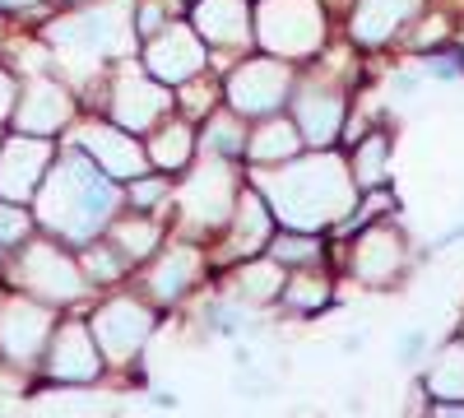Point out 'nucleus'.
I'll use <instances>...</instances> for the list:
<instances>
[{
    "label": "nucleus",
    "mask_w": 464,
    "mask_h": 418,
    "mask_svg": "<svg viewBox=\"0 0 464 418\" xmlns=\"http://www.w3.org/2000/svg\"><path fill=\"white\" fill-rule=\"evenodd\" d=\"M33 200H37V223L61 233L74 247H84L107 228L121 196H116L111 177L98 172L84 154H65L56 168H47Z\"/></svg>",
    "instance_id": "1"
},
{
    "label": "nucleus",
    "mask_w": 464,
    "mask_h": 418,
    "mask_svg": "<svg viewBox=\"0 0 464 418\" xmlns=\"http://www.w3.org/2000/svg\"><path fill=\"white\" fill-rule=\"evenodd\" d=\"M265 205L279 223L297 228V233H316V228L343 219L353 209V172H348L334 154L306 159V163H279V172H260Z\"/></svg>",
    "instance_id": "2"
},
{
    "label": "nucleus",
    "mask_w": 464,
    "mask_h": 418,
    "mask_svg": "<svg viewBox=\"0 0 464 418\" xmlns=\"http://www.w3.org/2000/svg\"><path fill=\"white\" fill-rule=\"evenodd\" d=\"M256 43L279 61L316 56L321 43H325L321 0H265L260 15H256Z\"/></svg>",
    "instance_id": "3"
},
{
    "label": "nucleus",
    "mask_w": 464,
    "mask_h": 418,
    "mask_svg": "<svg viewBox=\"0 0 464 418\" xmlns=\"http://www.w3.org/2000/svg\"><path fill=\"white\" fill-rule=\"evenodd\" d=\"M130 0H102V5H89L74 19L56 24L52 37L65 52H89V56H121L135 43V19L126 15Z\"/></svg>",
    "instance_id": "4"
},
{
    "label": "nucleus",
    "mask_w": 464,
    "mask_h": 418,
    "mask_svg": "<svg viewBox=\"0 0 464 418\" xmlns=\"http://www.w3.org/2000/svg\"><path fill=\"white\" fill-rule=\"evenodd\" d=\"M14 284L37 293L43 302H74L84 293V275L65 251H56V242H24L19 260H14Z\"/></svg>",
    "instance_id": "5"
},
{
    "label": "nucleus",
    "mask_w": 464,
    "mask_h": 418,
    "mask_svg": "<svg viewBox=\"0 0 464 418\" xmlns=\"http://www.w3.org/2000/svg\"><path fill=\"white\" fill-rule=\"evenodd\" d=\"M293 89V74L279 56H251L227 74V102L237 117H269Z\"/></svg>",
    "instance_id": "6"
},
{
    "label": "nucleus",
    "mask_w": 464,
    "mask_h": 418,
    "mask_svg": "<svg viewBox=\"0 0 464 418\" xmlns=\"http://www.w3.org/2000/svg\"><path fill=\"white\" fill-rule=\"evenodd\" d=\"M232 205H237V172L227 159L205 154V163L181 186V214L196 228H214L232 214Z\"/></svg>",
    "instance_id": "7"
},
{
    "label": "nucleus",
    "mask_w": 464,
    "mask_h": 418,
    "mask_svg": "<svg viewBox=\"0 0 464 418\" xmlns=\"http://www.w3.org/2000/svg\"><path fill=\"white\" fill-rule=\"evenodd\" d=\"M52 168V144L43 135H10V140H0V200H33L37 196V186H43Z\"/></svg>",
    "instance_id": "8"
},
{
    "label": "nucleus",
    "mask_w": 464,
    "mask_h": 418,
    "mask_svg": "<svg viewBox=\"0 0 464 418\" xmlns=\"http://www.w3.org/2000/svg\"><path fill=\"white\" fill-rule=\"evenodd\" d=\"M144 65L159 84H186L196 80V74L205 70V43L196 28L186 24H168L149 37V52H144Z\"/></svg>",
    "instance_id": "9"
},
{
    "label": "nucleus",
    "mask_w": 464,
    "mask_h": 418,
    "mask_svg": "<svg viewBox=\"0 0 464 418\" xmlns=\"http://www.w3.org/2000/svg\"><path fill=\"white\" fill-rule=\"evenodd\" d=\"M80 154L98 168V172H107V177H144V168H149V154L135 144V135L130 131H121V126H107V122H89V126H80Z\"/></svg>",
    "instance_id": "10"
},
{
    "label": "nucleus",
    "mask_w": 464,
    "mask_h": 418,
    "mask_svg": "<svg viewBox=\"0 0 464 418\" xmlns=\"http://www.w3.org/2000/svg\"><path fill=\"white\" fill-rule=\"evenodd\" d=\"M52 330H56V321L43 302H24V297L0 302V349H5L10 363H33L47 349Z\"/></svg>",
    "instance_id": "11"
},
{
    "label": "nucleus",
    "mask_w": 464,
    "mask_h": 418,
    "mask_svg": "<svg viewBox=\"0 0 464 418\" xmlns=\"http://www.w3.org/2000/svg\"><path fill=\"white\" fill-rule=\"evenodd\" d=\"M172 107V93L159 84V80H140V74H121L111 89V117L121 131L140 135V131H153Z\"/></svg>",
    "instance_id": "12"
},
{
    "label": "nucleus",
    "mask_w": 464,
    "mask_h": 418,
    "mask_svg": "<svg viewBox=\"0 0 464 418\" xmlns=\"http://www.w3.org/2000/svg\"><path fill=\"white\" fill-rule=\"evenodd\" d=\"M93 345L111 358V363H126L153 330V316L140 307V302H107V307L93 316Z\"/></svg>",
    "instance_id": "13"
},
{
    "label": "nucleus",
    "mask_w": 464,
    "mask_h": 418,
    "mask_svg": "<svg viewBox=\"0 0 464 418\" xmlns=\"http://www.w3.org/2000/svg\"><path fill=\"white\" fill-rule=\"evenodd\" d=\"M74 117V102L70 93L56 84V80H33L19 98H14V112H10V122L19 135H56L65 122Z\"/></svg>",
    "instance_id": "14"
},
{
    "label": "nucleus",
    "mask_w": 464,
    "mask_h": 418,
    "mask_svg": "<svg viewBox=\"0 0 464 418\" xmlns=\"http://www.w3.org/2000/svg\"><path fill=\"white\" fill-rule=\"evenodd\" d=\"M47 372L56 382H93L102 372V354L93 345V330L80 326V321H65L61 330H52L47 339Z\"/></svg>",
    "instance_id": "15"
},
{
    "label": "nucleus",
    "mask_w": 464,
    "mask_h": 418,
    "mask_svg": "<svg viewBox=\"0 0 464 418\" xmlns=\"http://www.w3.org/2000/svg\"><path fill=\"white\" fill-rule=\"evenodd\" d=\"M196 33L200 43L223 47V52H246L251 43V15L246 0H196Z\"/></svg>",
    "instance_id": "16"
},
{
    "label": "nucleus",
    "mask_w": 464,
    "mask_h": 418,
    "mask_svg": "<svg viewBox=\"0 0 464 418\" xmlns=\"http://www.w3.org/2000/svg\"><path fill=\"white\" fill-rule=\"evenodd\" d=\"M293 126H297L302 144L325 149L339 135V126H343V93L330 89V84H306L297 93V122Z\"/></svg>",
    "instance_id": "17"
},
{
    "label": "nucleus",
    "mask_w": 464,
    "mask_h": 418,
    "mask_svg": "<svg viewBox=\"0 0 464 418\" xmlns=\"http://www.w3.org/2000/svg\"><path fill=\"white\" fill-rule=\"evenodd\" d=\"M422 0H358L353 5V37L362 47H381V43H391V37L418 15Z\"/></svg>",
    "instance_id": "18"
},
{
    "label": "nucleus",
    "mask_w": 464,
    "mask_h": 418,
    "mask_svg": "<svg viewBox=\"0 0 464 418\" xmlns=\"http://www.w3.org/2000/svg\"><path fill=\"white\" fill-rule=\"evenodd\" d=\"M404 265V242H400V233L395 228H367V233L358 238V247H353V270H358V279H367V284H385L395 270Z\"/></svg>",
    "instance_id": "19"
},
{
    "label": "nucleus",
    "mask_w": 464,
    "mask_h": 418,
    "mask_svg": "<svg viewBox=\"0 0 464 418\" xmlns=\"http://www.w3.org/2000/svg\"><path fill=\"white\" fill-rule=\"evenodd\" d=\"M232 251L242 256H256L269 238H275V214L269 205L256 196V191H237V205H232Z\"/></svg>",
    "instance_id": "20"
},
{
    "label": "nucleus",
    "mask_w": 464,
    "mask_h": 418,
    "mask_svg": "<svg viewBox=\"0 0 464 418\" xmlns=\"http://www.w3.org/2000/svg\"><path fill=\"white\" fill-rule=\"evenodd\" d=\"M196 275H200V251L196 247H168V256L153 265L149 288L159 302H177L190 284H196Z\"/></svg>",
    "instance_id": "21"
},
{
    "label": "nucleus",
    "mask_w": 464,
    "mask_h": 418,
    "mask_svg": "<svg viewBox=\"0 0 464 418\" xmlns=\"http://www.w3.org/2000/svg\"><path fill=\"white\" fill-rule=\"evenodd\" d=\"M302 149V135H297V126L293 122H284V117H269L265 126H256V135H246V154H251V163H288L293 154Z\"/></svg>",
    "instance_id": "22"
},
{
    "label": "nucleus",
    "mask_w": 464,
    "mask_h": 418,
    "mask_svg": "<svg viewBox=\"0 0 464 418\" xmlns=\"http://www.w3.org/2000/svg\"><path fill=\"white\" fill-rule=\"evenodd\" d=\"M190 154H196V131L186 122H159L153 126V140H149V163L153 168L177 172V168L190 163Z\"/></svg>",
    "instance_id": "23"
},
{
    "label": "nucleus",
    "mask_w": 464,
    "mask_h": 418,
    "mask_svg": "<svg viewBox=\"0 0 464 418\" xmlns=\"http://www.w3.org/2000/svg\"><path fill=\"white\" fill-rule=\"evenodd\" d=\"M279 288H284V265H275V260L246 265V270H237V279H232V293L242 302H269V297H279Z\"/></svg>",
    "instance_id": "24"
},
{
    "label": "nucleus",
    "mask_w": 464,
    "mask_h": 418,
    "mask_svg": "<svg viewBox=\"0 0 464 418\" xmlns=\"http://www.w3.org/2000/svg\"><path fill=\"white\" fill-rule=\"evenodd\" d=\"M428 391L441 400H464V345H450L428 367Z\"/></svg>",
    "instance_id": "25"
},
{
    "label": "nucleus",
    "mask_w": 464,
    "mask_h": 418,
    "mask_svg": "<svg viewBox=\"0 0 464 418\" xmlns=\"http://www.w3.org/2000/svg\"><path fill=\"white\" fill-rule=\"evenodd\" d=\"M279 297H284L288 312H316V307H325V302H330V284H325V275H316V270H302V275L284 279Z\"/></svg>",
    "instance_id": "26"
},
{
    "label": "nucleus",
    "mask_w": 464,
    "mask_h": 418,
    "mask_svg": "<svg viewBox=\"0 0 464 418\" xmlns=\"http://www.w3.org/2000/svg\"><path fill=\"white\" fill-rule=\"evenodd\" d=\"M107 242L121 251L126 260H144L149 251H159V223H153V219H126V223L111 228Z\"/></svg>",
    "instance_id": "27"
},
{
    "label": "nucleus",
    "mask_w": 464,
    "mask_h": 418,
    "mask_svg": "<svg viewBox=\"0 0 464 418\" xmlns=\"http://www.w3.org/2000/svg\"><path fill=\"white\" fill-rule=\"evenodd\" d=\"M385 159H391V144H385V135H367V140L358 144V154H353V186H381L385 177H391Z\"/></svg>",
    "instance_id": "28"
},
{
    "label": "nucleus",
    "mask_w": 464,
    "mask_h": 418,
    "mask_svg": "<svg viewBox=\"0 0 464 418\" xmlns=\"http://www.w3.org/2000/svg\"><path fill=\"white\" fill-rule=\"evenodd\" d=\"M205 149L218 159H242V149H246V131L237 117H214L205 126Z\"/></svg>",
    "instance_id": "29"
},
{
    "label": "nucleus",
    "mask_w": 464,
    "mask_h": 418,
    "mask_svg": "<svg viewBox=\"0 0 464 418\" xmlns=\"http://www.w3.org/2000/svg\"><path fill=\"white\" fill-rule=\"evenodd\" d=\"M269 256H275V265H316L321 260V242L306 238V233H288V238L269 242Z\"/></svg>",
    "instance_id": "30"
},
{
    "label": "nucleus",
    "mask_w": 464,
    "mask_h": 418,
    "mask_svg": "<svg viewBox=\"0 0 464 418\" xmlns=\"http://www.w3.org/2000/svg\"><path fill=\"white\" fill-rule=\"evenodd\" d=\"M84 270H89V279H98V284L121 279V275H126V256L116 251L111 242H98V238H93V247L84 251Z\"/></svg>",
    "instance_id": "31"
},
{
    "label": "nucleus",
    "mask_w": 464,
    "mask_h": 418,
    "mask_svg": "<svg viewBox=\"0 0 464 418\" xmlns=\"http://www.w3.org/2000/svg\"><path fill=\"white\" fill-rule=\"evenodd\" d=\"M28 233H33L28 209L14 205V200H0V247H24Z\"/></svg>",
    "instance_id": "32"
},
{
    "label": "nucleus",
    "mask_w": 464,
    "mask_h": 418,
    "mask_svg": "<svg viewBox=\"0 0 464 418\" xmlns=\"http://www.w3.org/2000/svg\"><path fill=\"white\" fill-rule=\"evenodd\" d=\"M159 200H168V186L163 181H149V177H135L130 181V209H153Z\"/></svg>",
    "instance_id": "33"
},
{
    "label": "nucleus",
    "mask_w": 464,
    "mask_h": 418,
    "mask_svg": "<svg viewBox=\"0 0 464 418\" xmlns=\"http://www.w3.org/2000/svg\"><path fill=\"white\" fill-rule=\"evenodd\" d=\"M186 89H190V93H181V102H186L190 112H196V117L214 107V84H209V80H205V84H200V80H196V84L186 80Z\"/></svg>",
    "instance_id": "34"
},
{
    "label": "nucleus",
    "mask_w": 464,
    "mask_h": 418,
    "mask_svg": "<svg viewBox=\"0 0 464 418\" xmlns=\"http://www.w3.org/2000/svg\"><path fill=\"white\" fill-rule=\"evenodd\" d=\"M422 345H428V330H409V335L400 339V358H404V363H418Z\"/></svg>",
    "instance_id": "35"
},
{
    "label": "nucleus",
    "mask_w": 464,
    "mask_h": 418,
    "mask_svg": "<svg viewBox=\"0 0 464 418\" xmlns=\"http://www.w3.org/2000/svg\"><path fill=\"white\" fill-rule=\"evenodd\" d=\"M14 98H19L14 80H10L5 70H0V122H10V112H14Z\"/></svg>",
    "instance_id": "36"
},
{
    "label": "nucleus",
    "mask_w": 464,
    "mask_h": 418,
    "mask_svg": "<svg viewBox=\"0 0 464 418\" xmlns=\"http://www.w3.org/2000/svg\"><path fill=\"white\" fill-rule=\"evenodd\" d=\"M37 0H0V10H33Z\"/></svg>",
    "instance_id": "37"
},
{
    "label": "nucleus",
    "mask_w": 464,
    "mask_h": 418,
    "mask_svg": "<svg viewBox=\"0 0 464 418\" xmlns=\"http://www.w3.org/2000/svg\"><path fill=\"white\" fill-rule=\"evenodd\" d=\"M441 418H464V409H441Z\"/></svg>",
    "instance_id": "38"
}]
</instances>
